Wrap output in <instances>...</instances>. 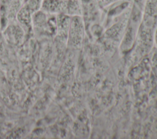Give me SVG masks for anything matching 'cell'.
Segmentation results:
<instances>
[{
    "mask_svg": "<svg viewBox=\"0 0 157 139\" xmlns=\"http://www.w3.org/2000/svg\"><path fill=\"white\" fill-rule=\"evenodd\" d=\"M17 18L18 21L26 28H29L31 23V13L25 6L22 7L17 13Z\"/></svg>",
    "mask_w": 157,
    "mask_h": 139,
    "instance_id": "4",
    "label": "cell"
},
{
    "mask_svg": "<svg viewBox=\"0 0 157 139\" xmlns=\"http://www.w3.org/2000/svg\"><path fill=\"white\" fill-rule=\"evenodd\" d=\"M145 1H146V0H134V3L139 6L144 7Z\"/></svg>",
    "mask_w": 157,
    "mask_h": 139,
    "instance_id": "6",
    "label": "cell"
},
{
    "mask_svg": "<svg viewBox=\"0 0 157 139\" xmlns=\"http://www.w3.org/2000/svg\"><path fill=\"white\" fill-rule=\"evenodd\" d=\"M83 1H89V0H83Z\"/></svg>",
    "mask_w": 157,
    "mask_h": 139,
    "instance_id": "9",
    "label": "cell"
},
{
    "mask_svg": "<svg viewBox=\"0 0 157 139\" xmlns=\"http://www.w3.org/2000/svg\"><path fill=\"white\" fill-rule=\"evenodd\" d=\"M25 6L29 10V11L33 14L36 12L38 11L42 5L43 0H25Z\"/></svg>",
    "mask_w": 157,
    "mask_h": 139,
    "instance_id": "5",
    "label": "cell"
},
{
    "mask_svg": "<svg viewBox=\"0 0 157 139\" xmlns=\"http://www.w3.org/2000/svg\"><path fill=\"white\" fill-rule=\"evenodd\" d=\"M154 40H155V42L156 43V45L157 46V29L155 30V34H154Z\"/></svg>",
    "mask_w": 157,
    "mask_h": 139,
    "instance_id": "8",
    "label": "cell"
},
{
    "mask_svg": "<svg viewBox=\"0 0 157 139\" xmlns=\"http://www.w3.org/2000/svg\"><path fill=\"white\" fill-rule=\"evenodd\" d=\"M84 25L80 15H74L71 18L70 26L67 34L68 45L79 48L83 40Z\"/></svg>",
    "mask_w": 157,
    "mask_h": 139,
    "instance_id": "2",
    "label": "cell"
},
{
    "mask_svg": "<svg viewBox=\"0 0 157 139\" xmlns=\"http://www.w3.org/2000/svg\"><path fill=\"white\" fill-rule=\"evenodd\" d=\"M116 1V0H99L100 2L103 5V6H106L109 4H110V2Z\"/></svg>",
    "mask_w": 157,
    "mask_h": 139,
    "instance_id": "7",
    "label": "cell"
},
{
    "mask_svg": "<svg viewBox=\"0 0 157 139\" xmlns=\"http://www.w3.org/2000/svg\"><path fill=\"white\" fill-rule=\"evenodd\" d=\"M69 0H43L41 10L50 14H69Z\"/></svg>",
    "mask_w": 157,
    "mask_h": 139,
    "instance_id": "3",
    "label": "cell"
},
{
    "mask_svg": "<svg viewBox=\"0 0 157 139\" xmlns=\"http://www.w3.org/2000/svg\"><path fill=\"white\" fill-rule=\"evenodd\" d=\"M142 21L139 28V40L150 42L157 25V0H146Z\"/></svg>",
    "mask_w": 157,
    "mask_h": 139,
    "instance_id": "1",
    "label": "cell"
}]
</instances>
